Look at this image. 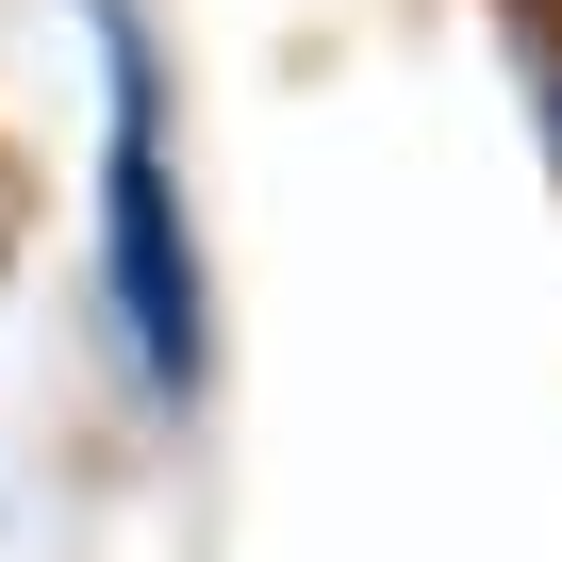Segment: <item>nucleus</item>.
<instances>
[{
	"label": "nucleus",
	"mask_w": 562,
	"mask_h": 562,
	"mask_svg": "<svg viewBox=\"0 0 562 562\" xmlns=\"http://www.w3.org/2000/svg\"><path fill=\"white\" fill-rule=\"evenodd\" d=\"M116 34V166H100V299L133 331V381L166 414H199L215 381V281H199V215H182V166H166V83H149V34L100 0Z\"/></svg>",
	"instance_id": "f257e3e1"
}]
</instances>
